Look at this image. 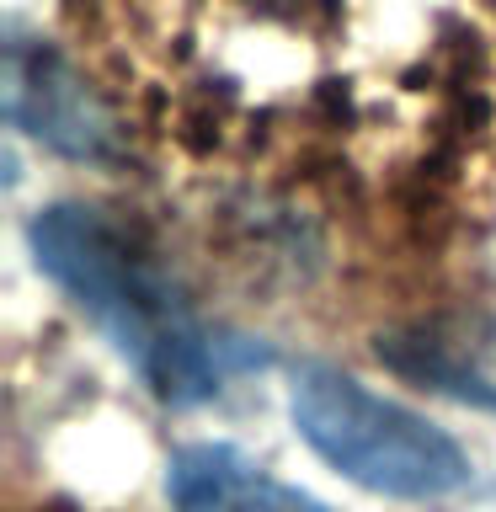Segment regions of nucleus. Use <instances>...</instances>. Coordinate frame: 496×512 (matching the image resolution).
Returning <instances> with one entry per match:
<instances>
[{
	"label": "nucleus",
	"mask_w": 496,
	"mask_h": 512,
	"mask_svg": "<svg viewBox=\"0 0 496 512\" xmlns=\"http://www.w3.org/2000/svg\"><path fill=\"white\" fill-rule=\"evenodd\" d=\"M171 502L176 512H326L299 486L262 475L246 454L224 443H198L171 459Z\"/></svg>",
	"instance_id": "nucleus-4"
},
{
	"label": "nucleus",
	"mask_w": 496,
	"mask_h": 512,
	"mask_svg": "<svg viewBox=\"0 0 496 512\" xmlns=\"http://www.w3.org/2000/svg\"><path fill=\"white\" fill-rule=\"evenodd\" d=\"M288 411L299 438L363 491L427 502L470 480V459L443 427L390 395H374L342 368L304 363L288 390Z\"/></svg>",
	"instance_id": "nucleus-2"
},
{
	"label": "nucleus",
	"mask_w": 496,
	"mask_h": 512,
	"mask_svg": "<svg viewBox=\"0 0 496 512\" xmlns=\"http://www.w3.org/2000/svg\"><path fill=\"white\" fill-rule=\"evenodd\" d=\"M27 240L38 267L160 400H208L235 368L262 363V352L203 326L166 272L96 208H43Z\"/></svg>",
	"instance_id": "nucleus-1"
},
{
	"label": "nucleus",
	"mask_w": 496,
	"mask_h": 512,
	"mask_svg": "<svg viewBox=\"0 0 496 512\" xmlns=\"http://www.w3.org/2000/svg\"><path fill=\"white\" fill-rule=\"evenodd\" d=\"M6 118L70 160H112L123 150L118 118L64 54L16 38L6 48Z\"/></svg>",
	"instance_id": "nucleus-3"
}]
</instances>
